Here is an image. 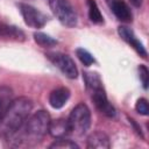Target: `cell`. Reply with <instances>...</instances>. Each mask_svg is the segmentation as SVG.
I'll list each match as a JSON object with an SVG mask.
<instances>
[{
  "label": "cell",
  "mask_w": 149,
  "mask_h": 149,
  "mask_svg": "<svg viewBox=\"0 0 149 149\" xmlns=\"http://www.w3.org/2000/svg\"><path fill=\"white\" fill-rule=\"evenodd\" d=\"M17 7H19V10H20L22 17H23L24 23L28 27L40 29V28L44 27L45 23L49 21L48 15H45L44 13H42L41 10H38L37 8H35L31 5L20 2V3H17Z\"/></svg>",
  "instance_id": "6"
},
{
  "label": "cell",
  "mask_w": 149,
  "mask_h": 149,
  "mask_svg": "<svg viewBox=\"0 0 149 149\" xmlns=\"http://www.w3.org/2000/svg\"><path fill=\"white\" fill-rule=\"evenodd\" d=\"M49 148H51V149H62V148H65V149H74L76 148V149H78L79 146L76 142H73V141H71L69 139L62 137V139H56V141L54 143H51L49 146Z\"/></svg>",
  "instance_id": "18"
},
{
  "label": "cell",
  "mask_w": 149,
  "mask_h": 149,
  "mask_svg": "<svg viewBox=\"0 0 149 149\" xmlns=\"http://www.w3.org/2000/svg\"><path fill=\"white\" fill-rule=\"evenodd\" d=\"M49 6L56 19L63 26L68 28H73L77 26V13L69 0H49Z\"/></svg>",
  "instance_id": "4"
},
{
  "label": "cell",
  "mask_w": 149,
  "mask_h": 149,
  "mask_svg": "<svg viewBox=\"0 0 149 149\" xmlns=\"http://www.w3.org/2000/svg\"><path fill=\"white\" fill-rule=\"evenodd\" d=\"M135 111L141 114V115H148L149 114V106H148V101L144 98H140L136 101L135 105Z\"/></svg>",
  "instance_id": "21"
},
{
  "label": "cell",
  "mask_w": 149,
  "mask_h": 149,
  "mask_svg": "<svg viewBox=\"0 0 149 149\" xmlns=\"http://www.w3.org/2000/svg\"><path fill=\"white\" fill-rule=\"evenodd\" d=\"M33 36H34L35 42H36L38 45L43 47V48H51V47H54V45H56V44L58 43L57 40H55L54 37H51L50 35H48V34H45V33L35 31Z\"/></svg>",
  "instance_id": "17"
},
{
  "label": "cell",
  "mask_w": 149,
  "mask_h": 149,
  "mask_svg": "<svg viewBox=\"0 0 149 149\" xmlns=\"http://www.w3.org/2000/svg\"><path fill=\"white\" fill-rule=\"evenodd\" d=\"M76 55L78 57V59L85 65V66H90L92 65L93 63H95V59L94 57L92 56V54H90L86 49L84 48H78L76 49Z\"/></svg>",
  "instance_id": "19"
},
{
  "label": "cell",
  "mask_w": 149,
  "mask_h": 149,
  "mask_svg": "<svg viewBox=\"0 0 149 149\" xmlns=\"http://www.w3.org/2000/svg\"><path fill=\"white\" fill-rule=\"evenodd\" d=\"M70 90L68 87H58L52 90L49 94V104L52 108L59 109L62 108L70 98Z\"/></svg>",
  "instance_id": "10"
},
{
  "label": "cell",
  "mask_w": 149,
  "mask_h": 149,
  "mask_svg": "<svg viewBox=\"0 0 149 149\" xmlns=\"http://www.w3.org/2000/svg\"><path fill=\"white\" fill-rule=\"evenodd\" d=\"M33 109V101L27 97L14 99L0 121V137L9 140L26 122Z\"/></svg>",
  "instance_id": "2"
},
{
  "label": "cell",
  "mask_w": 149,
  "mask_h": 149,
  "mask_svg": "<svg viewBox=\"0 0 149 149\" xmlns=\"http://www.w3.org/2000/svg\"><path fill=\"white\" fill-rule=\"evenodd\" d=\"M118 34H119V36H120L125 42H127L142 58H147L148 52H147L144 45L142 44V42L135 36L133 29H130V28L127 27V26H119V27H118Z\"/></svg>",
  "instance_id": "8"
},
{
  "label": "cell",
  "mask_w": 149,
  "mask_h": 149,
  "mask_svg": "<svg viewBox=\"0 0 149 149\" xmlns=\"http://www.w3.org/2000/svg\"><path fill=\"white\" fill-rule=\"evenodd\" d=\"M88 93L91 95V99H92L95 108L101 114H104L107 118H114L115 116L116 111H115L114 106L109 102V100L107 99V95H106V92L104 90V86H100V87H97L94 90H91V91H88Z\"/></svg>",
  "instance_id": "7"
},
{
  "label": "cell",
  "mask_w": 149,
  "mask_h": 149,
  "mask_svg": "<svg viewBox=\"0 0 149 149\" xmlns=\"http://www.w3.org/2000/svg\"><path fill=\"white\" fill-rule=\"evenodd\" d=\"M50 121L51 119L47 111H37L31 116H28L23 126L9 140L15 142L14 146H35L48 133Z\"/></svg>",
  "instance_id": "1"
},
{
  "label": "cell",
  "mask_w": 149,
  "mask_h": 149,
  "mask_svg": "<svg viewBox=\"0 0 149 149\" xmlns=\"http://www.w3.org/2000/svg\"><path fill=\"white\" fill-rule=\"evenodd\" d=\"M139 77L142 83V86L144 90L148 88V83H149V70L144 64L139 65Z\"/></svg>",
  "instance_id": "20"
},
{
  "label": "cell",
  "mask_w": 149,
  "mask_h": 149,
  "mask_svg": "<svg viewBox=\"0 0 149 149\" xmlns=\"http://www.w3.org/2000/svg\"><path fill=\"white\" fill-rule=\"evenodd\" d=\"M87 8H88V19L91 22L95 24H101L104 23V17L102 14L100 13V9L95 2V0H87Z\"/></svg>",
  "instance_id": "16"
},
{
  "label": "cell",
  "mask_w": 149,
  "mask_h": 149,
  "mask_svg": "<svg viewBox=\"0 0 149 149\" xmlns=\"http://www.w3.org/2000/svg\"><path fill=\"white\" fill-rule=\"evenodd\" d=\"M48 133L55 139H62V137H65L69 134H71L68 119L61 118V119H56V120L50 121Z\"/></svg>",
  "instance_id": "12"
},
{
  "label": "cell",
  "mask_w": 149,
  "mask_h": 149,
  "mask_svg": "<svg viewBox=\"0 0 149 149\" xmlns=\"http://www.w3.org/2000/svg\"><path fill=\"white\" fill-rule=\"evenodd\" d=\"M69 127H70V133L74 134L77 136L84 135L91 126V112L90 108L80 102L78 104L70 113L68 118Z\"/></svg>",
  "instance_id": "3"
},
{
  "label": "cell",
  "mask_w": 149,
  "mask_h": 149,
  "mask_svg": "<svg viewBox=\"0 0 149 149\" xmlns=\"http://www.w3.org/2000/svg\"><path fill=\"white\" fill-rule=\"evenodd\" d=\"M108 8L115 15V17L121 22H132L133 21V13L130 7L125 0H105Z\"/></svg>",
  "instance_id": "9"
},
{
  "label": "cell",
  "mask_w": 149,
  "mask_h": 149,
  "mask_svg": "<svg viewBox=\"0 0 149 149\" xmlns=\"http://www.w3.org/2000/svg\"><path fill=\"white\" fill-rule=\"evenodd\" d=\"M45 57L69 79H76L78 77V69L73 59L62 52H47Z\"/></svg>",
  "instance_id": "5"
},
{
  "label": "cell",
  "mask_w": 149,
  "mask_h": 149,
  "mask_svg": "<svg viewBox=\"0 0 149 149\" xmlns=\"http://www.w3.org/2000/svg\"><path fill=\"white\" fill-rule=\"evenodd\" d=\"M13 91L8 86H0V121L13 101Z\"/></svg>",
  "instance_id": "14"
},
{
  "label": "cell",
  "mask_w": 149,
  "mask_h": 149,
  "mask_svg": "<svg viewBox=\"0 0 149 149\" xmlns=\"http://www.w3.org/2000/svg\"><path fill=\"white\" fill-rule=\"evenodd\" d=\"M0 38L2 40H10L16 42H23L26 40V34L23 30L15 26L0 23Z\"/></svg>",
  "instance_id": "11"
},
{
  "label": "cell",
  "mask_w": 149,
  "mask_h": 149,
  "mask_svg": "<svg viewBox=\"0 0 149 149\" xmlns=\"http://www.w3.org/2000/svg\"><path fill=\"white\" fill-rule=\"evenodd\" d=\"M129 1H130L132 5L135 6V7H141V6H142V2H143V0H129Z\"/></svg>",
  "instance_id": "23"
},
{
  "label": "cell",
  "mask_w": 149,
  "mask_h": 149,
  "mask_svg": "<svg viewBox=\"0 0 149 149\" xmlns=\"http://www.w3.org/2000/svg\"><path fill=\"white\" fill-rule=\"evenodd\" d=\"M86 147L88 149H108L111 147L109 137L102 132H93L87 137Z\"/></svg>",
  "instance_id": "13"
},
{
  "label": "cell",
  "mask_w": 149,
  "mask_h": 149,
  "mask_svg": "<svg viewBox=\"0 0 149 149\" xmlns=\"http://www.w3.org/2000/svg\"><path fill=\"white\" fill-rule=\"evenodd\" d=\"M128 120H129V122H130V125L133 126V128L135 129V132L137 133V135H140V136H141V137L143 139L144 136H143V133H142V129H141V127H140V126H139V125L136 123V121H135L134 119H132V118H128Z\"/></svg>",
  "instance_id": "22"
},
{
  "label": "cell",
  "mask_w": 149,
  "mask_h": 149,
  "mask_svg": "<svg viewBox=\"0 0 149 149\" xmlns=\"http://www.w3.org/2000/svg\"><path fill=\"white\" fill-rule=\"evenodd\" d=\"M83 78H84V81H85L87 91H91V90H94L97 87L102 86L101 77L95 71H85L83 73Z\"/></svg>",
  "instance_id": "15"
}]
</instances>
